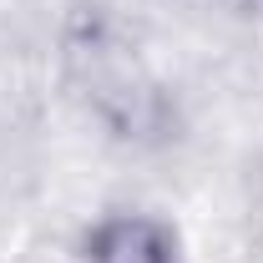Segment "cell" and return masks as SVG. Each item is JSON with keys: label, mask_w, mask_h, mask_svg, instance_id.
I'll list each match as a JSON object with an SVG mask.
<instances>
[{"label": "cell", "mask_w": 263, "mask_h": 263, "mask_svg": "<svg viewBox=\"0 0 263 263\" xmlns=\"http://www.w3.org/2000/svg\"><path fill=\"white\" fill-rule=\"evenodd\" d=\"M91 263H172V248L157 223L117 218L91 238Z\"/></svg>", "instance_id": "cell-1"}]
</instances>
